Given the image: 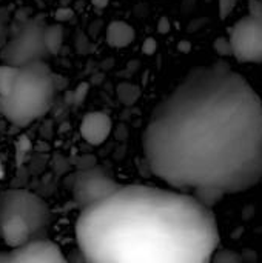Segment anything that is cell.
I'll use <instances>...</instances> for the list:
<instances>
[{
	"instance_id": "6da1fadb",
	"label": "cell",
	"mask_w": 262,
	"mask_h": 263,
	"mask_svg": "<svg viewBox=\"0 0 262 263\" xmlns=\"http://www.w3.org/2000/svg\"><path fill=\"white\" fill-rule=\"evenodd\" d=\"M142 145L154 176L212 208L261 182V97L225 60L196 66L153 109Z\"/></svg>"
},
{
	"instance_id": "7a4b0ae2",
	"label": "cell",
	"mask_w": 262,
	"mask_h": 263,
	"mask_svg": "<svg viewBox=\"0 0 262 263\" xmlns=\"http://www.w3.org/2000/svg\"><path fill=\"white\" fill-rule=\"evenodd\" d=\"M85 263H212L219 228L210 206L174 191L120 186L76 223Z\"/></svg>"
},
{
	"instance_id": "3957f363",
	"label": "cell",
	"mask_w": 262,
	"mask_h": 263,
	"mask_svg": "<svg viewBox=\"0 0 262 263\" xmlns=\"http://www.w3.org/2000/svg\"><path fill=\"white\" fill-rule=\"evenodd\" d=\"M56 89L54 72L45 62L26 65L11 94L0 97V114L15 126H26L49 111Z\"/></svg>"
},
{
	"instance_id": "277c9868",
	"label": "cell",
	"mask_w": 262,
	"mask_h": 263,
	"mask_svg": "<svg viewBox=\"0 0 262 263\" xmlns=\"http://www.w3.org/2000/svg\"><path fill=\"white\" fill-rule=\"evenodd\" d=\"M20 23V28L12 32L11 39L0 51V60L5 65L15 68H23L36 62H45L51 55L45 43L46 25L36 18Z\"/></svg>"
},
{
	"instance_id": "5b68a950",
	"label": "cell",
	"mask_w": 262,
	"mask_h": 263,
	"mask_svg": "<svg viewBox=\"0 0 262 263\" xmlns=\"http://www.w3.org/2000/svg\"><path fill=\"white\" fill-rule=\"evenodd\" d=\"M15 217L25 222L37 240L46 239L51 225V210L46 202L26 190H8L0 193V219Z\"/></svg>"
},
{
	"instance_id": "8992f818",
	"label": "cell",
	"mask_w": 262,
	"mask_h": 263,
	"mask_svg": "<svg viewBox=\"0 0 262 263\" xmlns=\"http://www.w3.org/2000/svg\"><path fill=\"white\" fill-rule=\"evenodd\" d=\"M233 57L241 63H262V2H249V15L229 29Z\"/></svg>"
},
{
	"instance_id": "52a82bcc",
	"label": "cell",
	"mask_w": 262,
	"mask_h": 263,
	"mask_svg": "<svg viewBox=\"0 0 262 263\" xmlns=\"http://www.w3.org/2000/svg\"><path fill=\"white\" fill-rule=\"evenodd\" d=\"M122 185L117 183L105 170L99 166H88L74 176L73 196L77 206L82 210L110 197Z\"/></svg>"
},
{
	"instance_id": "ba28073f",
	"label": "cell",
	"mask_w": 262,
	"mask_h": 263,
	"mask_svg": "<svg viewBox=\"0 0 262 263\" xmlns=\"http://www.w3.org/2000/svg\"><path fill=\"white\" fill-rule=\"evenodd\" d=\"M9 263H71L51 240L42 239L9 251Z\"/></svg>"
},
{
	"instance_id": "9c48e42d",
	"label": "cell",
	"mask_w": 262,
	"mask_h": 263,
	"mask_svg": "<svg viewBox=\"0 0 262 263\" xmlns=\"http://www.w3.org/2000/svg\"><path fill=\"white\" fill-rule=\"evenodd\" d=\"M113 122L108 114L100 111L88 112L80 123V136L83 140L93 146L102 145L111 134Z\"/></svg>"
},
{
	"instance_id": "30bf717a",
	"label": "cell",
	"mask_w": 262,
	"mask_h": 263,
	"mask_svg": "<svg viewBox=\"0 0 262 263\" xmlns=\"http://www.w3.org/2000/svg\"><path fill=\"white\" fill-rule=\"evenodd\" d=\"M134 40V29L120 20H114L107 28V43L113 48H125Z\"/></svg>"
},
{
	"instance_id": "8fae6325",
	"label": "cell",
	"mask_w": 262,
	"mask_h": 263,
	"mask_svg": "<svg viewBox=\"0 0 262 263\" xmlns=\"http://www.w3.org/2000/svg\"><path fill=\"white\" fill-rule=\"evenodd\" d=\"M45 43L51 55H56L60 52L63 45V28L60 23L46 25L45 28Z\"/></svg>"
},
{
	"instance_id": "7c38bea8",
	"label": "cell",
	"mask_w": 262,
	"mask_h": 263,
	"mask_svg": "<svg viewBox=\"0 0 262 263\" xmlns=\"http://www.w3.org/2000/svg\"><path fill=\"white\" fill-rule=\"evenodd\" d=\"M20 68L11 66V65H0V97H6L11 94L15 80L19 77Z\"/></svg>"
},
{
	"instance_id": "4fadbf2b",
	"label": "cell",
	"mask_w": 262,
	"mask_h": 263,
	"mask_svg": "<svg viewBox=\"0 0 262 263\" xmlns=\"http://www.w3.org/2000/svg\"><path fill=\"white\" fill-rule=\"evenodd\" d=\"M139 96H141V89L136 85H133V83H120L117 86V97L125 105L136 103Z\"/></svg>"
},
{
	"instance_id": "5bb4252c",
	"label": "cell",
	"mask_w": 262,
	"mask_h": 263,
	"mask_svg": "<svg viewBox=\"0 0 262 263\" xmlns=\"http://www.w3.org/2000/svg\"><path fill=\"white\" fill-rule=\"evenodd\" d=\"M212 263H244L242 257L232 250H218Z\"/></svg>"
},
{
	"instance_id": "9a60e30c",
	"label": "cell",
	"mask_w": 262,
	"mask_h": 263,
	"mask_svg": "<svg viewBox=\"0 0 262 263\" xmlns=\"http://www.w3.org/2000/svg\"><path fill=\"white\" fill-rule=\"evenodd\" d=\"M31 148H32V143L26 136H20L17 139V142H15V156H17V163L19 165H22L25 156L31 151Z\"/></svg>"
},
{
	"instance_id": "2e32d148",
	"label": "cell",
	"mask_w": 262,
	"mask_h": 263,
	"mask_svg": "<svg viewBox=\"0 0 262 263\" xmlns=\"http://www.w3.org/2000/svg\"><path fill=\"white\" fill-rule=\"evenodd\" d=\"M215 51L221 55V57H230L233 55V46L229 37H218L213 43Z\"/></svg>"
},
{
	"instance_id": "e0dca14e",
	"label": "cell",
	"mask_w": 262,
	"mask_h": 263,
	"mask_svg": "<svg viewBox=\"0 0 262 263\" xmlns=\"http://www.w3.org/2000/svg\"><path fill=\"white\" fill-rule=\"evenodd\" d=\"M236 6V0H219V17L227 18Z\"/></svg>"
},
{
	"instance_id": "ac0fdd59",
	"label": "cell",
	"mask_w": 262,
	"mask_h": 263,
	"mask_svg": "<svg viewBox=\"0 0 262 263\" xmlns=\"http://www.w3.org/2000/svg\"><path fill=\"white\" fill-rule=\"evenodd\" d=\"M54 17H56V20L59 23H63V22H68V20H71L74 17V11L71 8H68V6H62V8H59L56 11Z\"/></svg>"
},
{
	"instance_id": "d6986e66",
	"label": "cell",
	"mask_w": 262,
	"mask_h": 263,
	"mask_svg": "<svg viewBox=\"0 0 262 263\" xmlns=\"http://www.w3.org/2000/svg\"><path fill=\"white\" fill-rule=\"evenodd\" d=\"M86 94H88V83H80V85L76 88V91L73 92V103L80 105V103L85 100Z\"/></svg>"
},
{
	"instance_id": "ffe728a7",
	"label": "cell",
	"mask_w": 262,
	"mask_h": 263,
	"mask_svg": "<svg viewBox=\"0 0 262 263\" xmlns=\"http://www.w3.org/2000/svg\"><path fill=\"white\" fill-rule=\"evenodd\" d=\"M76 46H77V51L79 52H82V54H85V52H88L90 49V43H88V39L85 37V34H79V37H77V43H76Z\"/></svg>"
},
{
	"instance_id": "44dd1931",
	"label": "cell",
	"mask_w": 262,
	"mask_h": 263,
	"mask_svg": "<svg viewBox=\"0 0 262 263\" xmlns=\"http://www.w3.org/2000/svg\"><path fill=\"white\" fill-rule=\"evenodd\" d=\"M156 48H158L156 40H154V39H147L145 43H144V46H142V51H144L145 54H153V52L156 51Z\"/></svg>"
},
{
	"instance_id": "7402d4cb",
	"label": "cell",
	"mask_w": 262,
	"mask_h": 263,
	"mask_svg": "<svg viewBox=\"0 0 262 263\" xmlns=\"http://www.w3.org/2000/svg\"><path fill=\"white\" fill-rule=\"evenodd\" d=\"M6 42H8V26L0 23V51L3 49Z\"/></svg>"
},
{
	"instance_id": "603a6c76",
	"label": "cell",
	"mask_w": 262,
	"mask_h": 263,
	"mask_svg": "<svg viewBox=\"0 0 262 263\" xmlns=\"http://www.w3.org/2000/svg\"><path fill=\"white\" fill-rule=\"evenodd\" d=\"M9 17H11V8H8V6L0 8V23L6 25L8 20H9Z\"/></svg>"
},
{
	"instance_id": "cb8c5ba5",
	"label": "cell",
	"mask_w": 262,
	"mask_h": 263,
	"mask_svg": "<svg viewBox=\"0 0 262 263\" xmlns=\"http://www.w3.org/2000/svg\"><path fill=\"white\" fill-rule=\"evenodd\" d=\"M158 31H159V32H168V31H170V23H168V20H167L165 17H162V18L159 20Z\"/></svg>"
},
{
	"instance_id": "d4e9b609",
	"label": "cell",
	"mask_w": 262,
	"mask_h": 263,
	"mask_svg": "<svg viewBox=\"0 0 262 263\" xmlns=\"http://www.w3.org/2000/svg\"><path fill=\"white\" fill-rule=\"evenodd\" d=\"M91 3H93L96 8H100V9H102V8H105V6L110 3V0H91Z\"/></svg>"
},
{
	"instance_id": "484cf974",
	"label": "cell",
	"mask_w": 262,
	"mask_h": 263,
	"mask_svg": "<svg viewBox=\"0 0 262 263\" xmlns=\"http://www.w3.org/2000/svg\"><path fill=\"white\" fill-rule=\"evenodd\" d=\"M0 263H9V253H0Z\"/></svg>"
},
{
	"instance_id": "4316f807",
	"label": "cell",
	"mask_w": 262,
	"mask_h": 263,
	"mask_svg": "<svg viewBox=\"0 0 262 263\" xmlns=\"http://www.w3.org/2000/svg\"><path fill=\"white\" fill-rule=\"evenodd\" d=\"M179 46H181V51H184V52H188V51H190V43H185V42H184V43H181Z\"/></svg>"
},
{
	"instance_id": "83f0119b",
	"label": "cell",
	"mask_w": 262,
	"mask_h": 263,
	"mask_svg": "<svg viewBox=\"0 0 262 263\" xmlns=\"http://www.w3.org/2000/svg\"><path fill=\"white\" fill-rule=\"evenodd\" d=\"M196 0H184V9H188L191 5H195Z\"/></svg>"
},
{
	"instance_id": "f1b7e54d",
	"label": "cell",
	"mask_w": 262,
	"mask_h": 263,
	"mask_svg": "<svg viewBox=\"0 0 262 263\" xmlns=\"http://www.w3.org/2000/svg\"><path fill=\"white\" fill-rule=\"evenodd\" d=\"M3 174H5V173H3V166H2V162H0V179L3 177Z\"/></svg>"
},
{
	"instance_id": "f546056e",
	"label": "cell",
	"mask_w": 262,
	"mask_h": 263,
	"mask_svg": "<svg viewBox=\"0 0 262 263\" xmlns=\"http://www.w3.org/2000/svg\"><path fill=\"white\" fill-rule=\"evenodd\" d=\"M261 2H262V0H261Z\"/></svg>"
}]
</instances>
